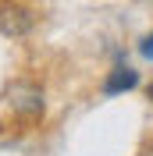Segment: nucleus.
<instances>
[{
	"label": "nucleus",
	"instance_id": "4",
	"mask_svg": "<svg viewBox=\"0 0 153 156\" xmlns=\"http://www.w3.org/2000/svg\"><path fill=\"white\" fill-rule=\"evenodd\" d=\"M150 99H153V82H150Z\"/></svg>",
	"mask_w": 153,
	"mask_h": 156
},
{
	"label": "nucleus",
	"instance_id": "2",
	"mask_svg": "<svg viewBox=\"0 0 153 156\" xmlns=\"http://www.w3.org/2000/svg\"><path fill=\"white\" fill-rule=\"evenodd\" d=\"M139 85V71H132V68H114L110 75H107V82H103V92L107 96H118V92H125V89H135Z\"/></svg>",
	"mask_w": 153,
	"mask_h": 156
},
{
	"label": "nucleus",
	"instance_id": "3",
	"mask_svg": "<svg viewBox=\"0 0 153 156\" xmlns=\"http://www.w3.org/2000/svg\"><path fill=\"white\" fill-rule=\"evenodd\" d=\"M143 57H150V60H153V32H150V39L143 43Z\"/></svg>",
	"mask_w": 153,
	"mask_h": 156
},
{
	"label": "nucleus",
	"instance_id": "1",
	"mask_svg": "<svg viewBox=\"0 0 153 156\" xmlns=\"http://www.w3.org/2000/svg\"><path fill=\"white\" fill-rule=\"evenodd\" d=\"M32 29V14L25 7H7L0 14V32H7V36H25Z\"/></svg>",
	"mask_w": 153,
	"mask_h": 156
}]
</instances>
